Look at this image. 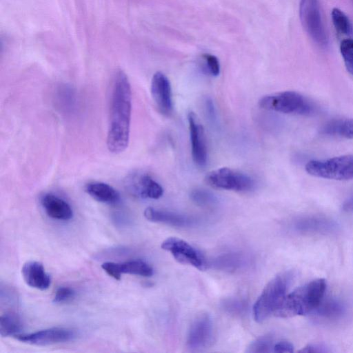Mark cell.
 Wrapping results in <instances>:
<instances>
[{
	"instance_id": "52a82bcc",
	"label": "cell",
	"mask_w": 353,
	"mask_h": 353,
	"mask_svg": "<svg viewBox=\"0 0 353 353\" xmlns=\"http://www.w3.org/2000/svg\"><path fill=\"white\" fill-rule=\"evenodd\" d=\"M299 16L302 26L314 41L325 46L328 37L322 21L319 0H300Z\"/></svg>"
},
{
	"instance_id": "484cf974",
	"label": "cell",
	"mask_w": 353,
	"mask_h": 353,
	"mask_svg": "<svg viewBox=\"0 0 353 353\" xmlns=\"http://www.w3.org/2000/svg\"><path fill=\"white\" fill-rule=\"evenodd\" d=\"M203 70L211 76L216 77L220 72L219 59L210 54H203L201 56Z\"/></svg>"
},
{
	"instance_id": "9c48e42d",
	"label": "cell",
	"mask_w": 353,
	"mask_h": 353,
	"mask_svg": "<svg viewBox=\"0 0 353 353\" xmlns=\"http://www.w3.org/2000/svg\"><path fill=\"white\" fill-rule=\"evenodd\" d=\"M214 328L211 317L206 313L198 315L191 323L187 346L192 351H201L209 347L213 341Z\"/></svg>"
},
{
	"instance_id": "4316f807",
	"label": "cell",
	"mask_w": 353,
	"mask_h": 353,
	"mask_svg": "<svg viewBox=\"0 0 353 353\" xmlns=\"http://www.w3.org/2000/svg\"><path fill=\"white\" fill-rule=\"evenodd\" d=\"M326 221L316 218L304 219L299 221L296 226L301 230H317L325 226Z\"/></svg>"
},
{
	"instance_id": "7a4b0ae2",
	"label": "cell",
	"mask_w": 353,
	"mask_h": 353,
	"mask_svg": "<svg viewBox=\"0 0 353 353\" xmlns=\"http://www.w3.org/2000/svg\"><path fill=\"white\" fill-rule=\"evenodd\" d=\"M326 281L314 279L286 295L274 316L288 318L303 316L315 310L323 300Z\"/></svg>"
},
{
	"instance_id": "d4e9b609",
	"label": "cell",
	"mask_w": 353,
	"mask_h": 353,
	"mask_svg": "<svg viewBox=\"0 0 353 353\" xmlns=\"http://www.w3.org/2000/svg\"><path fill=\"white\" fill-rule=\"evenodd\" d=\"M340 52L347 70L353 77V39H343L340 44Z\"/></svg>"
},
{
	"instance_id": "8fae6325",
	"label": "cell",
	"mask_w": 353,
	"mask_h": 353,
	"mask_svg": "<svg viewBox=\"0 0 353 353\" xmlns=\"http://www.w3.org/2000/svg\"><path fill=\"white\" fill-rule=\"evenodd\" d=\"M188 121L193 161L198 167L204 168L208 162V149L204 129L194 112L188 113Z\"/></svg>"
},
{
	"instance_id": "44dd1931",
	"label": "cell",
	"mask_w": 353,
	"mask_h": 353,
	"mask_svg": "<svg viewBox=\"0 0 353 353\" xmlns=\"http://www.w3.org/2000/svg\"><path fill=\"white\" fill-rule=\"evenodd\" d=\"M319 315L326 318H336L343 313L342 305L335 299L322 301L316 309Z\"/></svg>"
},
{
	"instance_id": "83f0119b",
	"label": "cell",
	"mask_w": 353,
	"mask_h": 353,
	"mask_svg": "<svg viewBox=\"0 0 353 353\" xmlns=\"http://www.w3.org/2000/svg\"><path fill=\"white\" fill-rule=\"evenodd\" d=\"M75 292L69 287L59 288L53 297V302L56 303H64L74 297Z\"/></svg>"
},
{
	"instance_id": "ac0fdd59",
	"label": "cell",
	"mask_w": 353,
	"mask_h": 353,
	"mask_svg": "<svg viewBox=\"0 0 353 353\" xmlns=\"http://www.w3.org/2000/svg\"><path fill=\"white\" fill-rule=\"evenodd\" d=\"M321 133L324 135L353 139V119L341 118L330 120L321 127Z\"/></svg>"
},
{
	"instance_id": "7402d4cb",
	"label": "cell",
	"mask_w": 353,
	"mask_h": 353,
	"mask_svg": "<svg viewBox=\"0 0 353 353\" xmlns=\"http://www.w3.org/2000/svg\"><path fill=\"white\" fill-rule=\"evenodd\" d=\"M331 14L336 31L341 34H349L351 32L352 26L347 15L336 8L332 9Z\"/></svg>"
},
{
	"instance_id": "6da1fadb",
	"label": "cell",
	"mask_w": 353,
	"mask_h": 353,
	"mask_svg": "<svg viewBox=\"0 0 353 353\" xmlns=\"http://www.w3.org/2000/svg\"><path fill=\"white\" fill-rule=\"evenodd\" d=\"M132 112L131 86L121 70L114 76L109 110L107 147L114 154L123 152L130 141Z\"/></svg>"
},
{
	"instance_id": "9a60e30c",
	"label": "cell",
	"mask_w": 353,
	"mask_h": 353,
	"mask_svg": "<svg viewBox=\"0 0 353 353\" xmlns=\"http://www.w3.org/2000/svg\"><path fill=\"white\" fill-rule=\"evenodd\" d=\"M144 216L150 221L176 227H190L195 223L192 217L187 215L151 207L144 210Z\"/></svg>"
},
{
	"instance_id": "3957f363",
	"label": "cell",
	"mask_w": 353,
	"mask_h": 353,
	"mask_svg": "<svg viewBox=\"0 0 353 353\" xmlns=\"http://www.w3.org/2000/svg\"><path fill=\"white\" fill-rule=\"evenodd\" d=\"M292 277V272L286 271L268 282L253 306V316L256 321L261 323L274 314L287 295Z\"/></svg>"
},
{
	"instance_id": "5bb4252c",
	"label": "cell",
	"mask_w": 353,
	"mask_h": 353,
	"mask_svg": "<svg viewBox=\"0 0 353 353\" xmlns=\"http://www.w3.org/2000/svg\"><path fill=\"white\" fill-rule=\"evenodd\" d=\"M21 273L26 283L31 288L45 290L50 285V275L43 265L38 261H30L24 263Z\"/></svg>"
},
{
	"instance_id": "5b68a950",
	"label": "cell",
	"mask_w": 353,
	"mask_h": 353,
	"mask_svg": "<svg viewBox=\"0 0 353 353\" xmlns=\"http://www.w3.org/2000/svg\"><path fill=\"white\" fill-rule=\"evenodd\" d=\"M306 172L314 176L338 181L353 179V155L308 161Z\"/></svg>"
},
{
	"instance_id": "603a6c76",
	"label": "cell",
	"mask_w": 353,
	"mask_h": 353,
	"mask_svg": "<svg viewBox=\"0 0 353 353\" xmlns=\"http://www.w3.org/2000/svg\"><path fill=\"white\" fill-rule=\"evenodd\" d=\"M190 196L194 203L200 206H211L217 201L216 196L205 189H194L191 191Z\"/></svg>"
},
{
	"instance_id": "836d02e7",
	"label": "cell",
	"mask_w": 353,
	"mask_h": 353,
	"mask_svg": "<svg viewBox=\"0 0 353 353\" xmlns=\"http://www.w3.org/2000/svg\"><path fill=\"white\" fill-rule=\"evenodd\" d=\"M345 211H353V196L349 199L343 205Z\"/></svg>"
},
{
	"instance_id": "ffe728a7",
	"label": "cell",
	"mask_w": 353,
	"mask_h": 353,
	"mask_svg": "<svg viewBox=\"0 0 353 353\" xmlns=\"http://www.w3.org/2000/svg\"><path fill=\"white\" fill-rule=\"evenodd\" d=\"M119 263L122 274H129L145 277L151 276L153 274L152 268L142 260H130Z\"/></svg>"
},
{
	"instance_id": "ba28073f",
	"label": "cell",
	"mask_w": 353,
	"mask_h": 353,
	"mask_svg": "<svg viewBox=\"0 0 353 353\" xmlns=\"http://www.w3.org/2000/svg\"><path fill=\"white\" fill-rule=\"evenodd\" d=\"M161 248L169 252L180 263L204 270L207 263L202 254L188 242L177 237H170L161 243Z\"/></svg>"
},
{
	"instance_id": "cb8c5ba5",
	"label": "cell",
	"mask_w": 353,
	"mask_h": 353,
	"mask_svg": "<svg viewBox=\"0 0 353 353\" xmlns=\"http://www.w3.org/2000/svg\"><path fill=\"white\" fill-rule=\"evenodd\" d=\"M274 342L269 335L260 336L253 341L248 347L246 352L265 353L273 352Z\"/></svg>"
},
{
	"instance_id": "d6a6232c",
	"label": "cell",
	"mask_w": 353,
	"mask_h": 353,
	"mask_svg": "<svg viewBox=\"0 0 353 353\" xmlns=\"http://www.w3.org/2000/svg\"><path fill=\"white\" fill-rule=\"evenodd\" d=\"M225 308L233 313H239L244 310L243 304L239 301L230 300L224 303Z\"/></svg>"
},
{
	"instance_id": "f546056e",
	"label": "cell",
	"mask_w": 353,
	"mask_h": 353,
	"mask_svg": "<svg viewBox=\"0 0 353 353\" xmlns=\"http://www.w3.org/2000/svg\"><path fill=\"white\" fill-rule=\"evenodd\" d=\"M204 109L208 121L214 125L217 121L216 112L213 101L211 98L208 97L204 101Z\"/></svg>"
},
{
	"instance_id": "d6986e66",
	"label": "cell",
	"mask_w": 353,
	"mask_h": 353,
	"mask_svg": "<svg viewBox=\"0 0 353 353\" xmlns=\"http://www.w3.org/2000/svg\"><path fill=\"white\" fill-rule=\"evenodd\" d=\"M23 324L20 317L14 312H6L0 317V334L7 337L21 334Z\"/></svg>"
},
{
	"instance_id": "30bf717a",
	"label": "cell",
	"mask_w": 353,
	"mask_h": 353,
	"mask_svg": "<svg viewBox=\"0 0 353 353\" xmlns=\"http://www.w3.org/2000/svg\"><path fill=\"white\" fill-rule=\"evenodd\" d=\"M76 332L66 327H51L29 334H19L15 338L26 343L36 345H48L73 341Z\"/></svg>"
},
{
	"instance_id": "4dcf8cb0",
	"label": "cell",
	"mask_w": 353,
	"mask_h": 353,
	"mask_svg": "<svg viewBox=\"0 0 353 353\" xmlns=\"http://www.w3.org/2000/svg\"><path fill=\"white\" fill-rule=\"evenodd\" d=\"M241 261L242 259L239 256L236 255H229L223 256V258L220 259L218 265L230 270L239 266Z\"/></svg>"
},
{
	"instance_id": "8992f818",
	"label": "cell",
	"mask_w": 353,
	"mask_h": 353,
	"mask_svg": "<svg viewBox=\"0 0 353 353\" xmlns=\"http://www.w3.org/2000/svg\"><path fill=\"white\" fill-rule=\"evenodd\" d=\"M204 180L212 188L236 192H248L255 186V181L250 175L229 168L212 170Z\"/></svg>"
},
{
	"instance_id": "4fadbf2b",
	"label": "cell",
	"mask_w": 353,
	"mask_h": 353,
	"mask_svg": "<svg viewBox=\"0 0 353 353\" xmlns=\"http://www.w3.org/2000/svg\"><path fill=\"white\" fill-rule=\"evenodd\" d=\"M130 191L143 199H157L163 194V188L151 176L145 173L134 174L128 179Z\"/></svg>"
},
{
	"instance_id": "f1b7e54d",
	"label": "cell",
	"mask_w": 353,
	"mask_h": 353,
	"mask_svg": "<svg viewBox=\"0 0 353 353\" xmlns=\"http://www.w3.org/2000/svg\"><path fill=\"white\" fill-rule=\"evenodd\" d=\"M101 268L109 276L114 279H121L122 273L120 270L119 263L105 262L101 265Z\"/></svg>"
},
{
	"instance_id": "7c38bea8",
	"label": "cell",
	"mask_w": 353,
	"mask_h": 353,
	"mask_svg": "<svg viewBox=\"0 0 353 353\" xmlns=\"http://www.w3.org/2000/svg\"><path fill=\"white\" fill-rule=\"evenodd\" d=\"M150 91L159 111L169 116L173 110L171 84L168 78L161 72H157L151 80Z\"/></svg>"
},
{
	"instance_id": "277c9868",
	"label": "cell",
	"mask_w": 353,
	"mask_h": 353,
	"mask_svg": "<svg viewBox=\"0 0 353 353\" xmlns=\"http://www.w3.org/2000/svg\"><path fill=\"white\" fill-rule=\"evenodd\" d=\"M259 105L266 110L304 116L314 114L316 111L312 101L294 91L265 95L259 99Z\"/></svg>"
},
{
	"instance_id": "1f68e13d",
	"label": "cell",
	"mask_w": 353,
	"mask_h": 353,
	"mask_svg": "<svg viewBox=\"0 0 353 353\" xmlns=\"http://www.w3.org/2000/svg\"><path fill=\"white\" fill-rule=\"evenodd\" d=\"M273 352L277 353H292L294 352V346L290 342L281 341L274 343Z\"/></svg>"
},
{
	"instance_id": "2e32d148",
	"label": "cell",
	"mask_w": 353,
	"mask_h": 353,
	"mask_svg": "<svg viewBox=\"0 0 353 353\" xmlns=\"http://www.w3.org/2000/svg\"><path fill=\"white\" fill-rule=\"evenodd\" d=\"M41 204L48 216L62 221L72 218L73 212L68 202L59 196L46 193L41 197Z\"/></svg>"
},
{
	"instance_id": "e0dca14e",
	"label": "cell",
	"mask_w": 353,
	"mask_h": 353,
	"mask_svg": "<svg viewBox=\"0 0 353 353\" xmlns=\"http://www.w3.org/2000/svg\"><path fill=\"white\" fill-rule=\"evenodd\" d=\"M84 190L91 197L101 203L115 204L120 200L118 191L105 183L90 182L85 185Z\"/></svg>"
}]
</instances>
